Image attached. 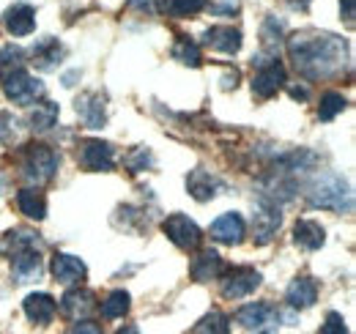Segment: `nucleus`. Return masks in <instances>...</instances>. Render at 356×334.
Instances as JSON below:
<instances>
[{
	"instance_id": "1",
	"label": "nucleus",
	"mask_w": 356,
	"mask_h": 334,
	"mask_svg": "<svg viewBox=\"0 0 356 334\" xmlns=\"http://www.w3.org/2000/svg\"><path fill=\"white\" fill-rule=\"evenodd\" d=\"M291 61L307 80H326L337 74L348 61V44L334 33L302 31L288 39Z\"/></svg>"
},
{
	"instance_id": "2",
	"label": "nucleus",
	"mask_w": 356,
	"mask_h": 334,
	"mask_svg": "<svg viewBox=\"0 0 356 334\" xmlns=\"http://www.w3.org/2000/svg\"><path fill=\"white\" fill-rule=\"evenodd\" d=\"M307 198H310V206L326 211H348L354 206V192H351L348 181L337 173L318 175L315 184L307 189Z\"/></svg>"
},
{
	"instance_id": "3",
	"label": "nucleus",
	"mask_w": 356,
	"mask_h": 334,
	"mask_svg": "<svg viewBox=\"0 0 356 334\" xmlns=\"http://www.w3.org/2000/svg\"><path fill=\"white\" fill-rule=\"evenodd\" d=\"M58 170V154L52 148H47L42 143H33L25 148V162H22V173L28 181L33 184H44L55 175Z\"/></svg>"
},
{
	"instance_id": "4",
	"label": "nucleus",
	"mask_w": 356,
	"mask_h": 334,
	"mask_svg": "<svg viewBox=\"0 0 356 334\" xmlns=\"http://www.w3.org/2000/svg\"><path fill=\"white\" fill-rule=\"evenodd\" d=\"M236 321L255 334H277L280 326V312L277 307H271L268 301H258V304H247L236 312Z\"/></svg>"
},
{
	"instance_id": "5",
	"label": "nucleus",
	"mask_w": 356,
	"mask_h": 334,
	"mask_svg": "<svg viewBox=\"0 0 356 334\" xmlns=\"http://www.w3.org/2000/svg\"><path fill=\"white\" fill-rule=\"evenodd\" d=\"M3 90L17 104H33L36 99L44 96V83L36 80L33 74H28L25 69H17L8 77H3Z\"/></svg>"
},
{
	"instance_id": "6",
	"label": "nucleus",
	"mask_w": 356,
	"mask_h": 334,
	"mask_svg": "<svg viewBox=\"0 0 356 334\" xmlns=\"http://www.w3.org/2000/svg\"><path fill=\"white\" fill-rule=\"evenodd\" d=\"M77 162L90 170V173H110L115 167V157H113V145L104 143V140H80L77 145Z\"/></svg>"
},
{
	"instance_id": "7",
	"label": "nucleus",
	"mask_w": 356,
	"mask_h": 334,
	"mask_svg": "<svg viewBox=\"0 0 356 334\" xmlns=\"http://www.w3.org/2000/svg\"><path fill=\"white\" fill-rule=\"evenodd\" d=\"M162 230H165V236L181 247V250H195L197 244H200V228L189 219V216H184V214H173V216H168L165 222H162Z\"/></svg>"
},
{
	"instance_id": "8",
	"label": "nucleus",
	"mask_w": 356,
	"mask_h": 334,
	"mask_svg": "<svg viewBox=\"0 0 356 334\" xmlns=\"http://www.w3.org/2000/svg\"><path fill=\"white\" fill-rule=\"evenodd\" d=\"M225 299H241V296H250L261 288V274L255 269H230L220 283Z\"/></svg>"
},
{
	"instance_id": "9",
	"label": "nucleus",
	"mask_w": 356,
	"mask_h": 334,
	"mask_svg": "<svg viewBox=\"0 0 356 334\" xmlns=\"http://www.w3.org/2000/svg\"><path fill=\"white\" fill-rule=\"evenodd\" d=\"M282 85H285V66H282L277 58H268L266 66H258V72H255V77H252V90H255V96H261V99L274 96Z\"/></svg>"
},
{
	"instance_id": "10",
	"label": "nucleus",
	"mask_w": 356,
	"mask_h": 334,
	"mask_svg": "<svg viewBox=\"0 0 356 334\" xmlns=\"http://www.w3.org/2000/svg\"><path fill=\"white\" fill-rule=\"evenodd\" d=\"M280 225H282L280 209H277L274 203H268V200H261L258 209H255V222H252V228H255V241H258V244H268V241L277 236Z\"/></svg>"
},
{
	"instance_id": "11",
	"label": "nucleus",
	"mask_w": 356,
	"mask_h": 334,
	"mask_svg": "<svg viewBox=\"0 0 356 334\" xmlns=\"http://www.w3.org/2000/svg\"><path fill=\"white\" fill-rule=\"evenodd\" d=\"M52 277L58 280V283H63V285H74V283H83L86 280V274H88V269H86V263L80 260V257H74V255H69V252H58L55 257H52Z\"/></svg>"
},
{
	"instance_id": "12",
	"label": "nucleus",
	"mask_w": 356,
	"mask_h": 334,
	"mask_svg": "<svg viewBox=\"0 0 356 334\" xmlns=\"http://www.w3.org/2000/svg\"><path fill=\"white\" fill-rule=\"evenodd\" d=\"M247 236V225L241 219V214L230 211V214H222L220 219H214L211 225V239L214 241H222V244H241Z\"/></svg>"
},
{
	"instance_id": "13",
	"label": "nucleus",
	"mask_w": 356,
	"mask_h": 334,
	"mask_svg": "<svg viewBox=\"0 0 356 334\" xmlns=\"http://www.w3.org/2000/svg\"><path fill=\"white\" fill-rule=\"evenodd\" d=\"M11 271H14V280L22 283V285H31L42 277V255L39 250H25L11 255Z\"/></svg>"
},
{
	"instance_id": "14",
	"label": "nucleus",
	"mask_w": 356,
	"mask_h": 334,
	"mask_svg": "<svg viewBox=\"0 0 356 334\" xmlns=\"http://www.w3.org/2000/svg\"><path fill=\"white\" fill-rule=\"evenodd\" d=\"M3 25L11 36H28L36 28V11L28 3H14L6 14H3Z\"/></svg>"
},
{
	"instance_id": "15",
	"label": "nucleus",
	"mask_w": 356,
	"mask_h": 334,
	"mask_svg": "<svg viewBox=\"0 0 356 334\" xmlns=\"http://www.w3.org/2000/svg\"><path fill=\"white\" fill-rule=\"evenodd\" d=\"M93 310H96V296L88 288H74V291H69L60 299V312L66 318L83 321V318H88Z\"/></svg>"
},
{
	"instance_id": "16",
	"label": "nucleus",
	"mask_w": 356,
	"mask_h": 334,
	"mask_svg": "<svg viewBox=\"0 0 356 334\" xmlns=\"http://www.w3.org/2000/svg\"><path fill=\"white\" fill-rule=\"evenodd\" d=\"M22 310H25V315H28L31 324L47 326V324H52L58 304H55V299H52L49 293H31V296L22 301Z\"/></svg>"
},
{
	"instance_id": "17",
	"label": "nucleus",
	"mask_w": 356,
	"mask_h": 334,
	"mask_svg": "<svg viewBox=\"0 0 356 334\" xmlns=\"http://www.w3.org/2000/svg\"><path fill=\"white\" fill-rule=\"evenodd\" d=\"M203 42L209 44L211 49L222 52V55H236L241 49V33L230 25H217V28H209L203 33Z\"/></svg>"
},
{
	"instance_id": "18",
	"label": "nucleus",
	"mask_w": 356,
	"mask_h": 334,
	"mask_svg": "<svg viewBox=\"0 0 356 334\" xmlns=\"http://www.w3.org/2000/svg\"><path fill=\"white\" fill-rule=\"evenodd\" d=\"M77 116L90 129H102L104 121H107V110H104L102 96L99 93H83V96H77Z\"/></svg>"
},
{
	"instance_id": "19",
	"label": "nucleus",
	"mask_w": 356,
	"mask_h": 334,
	"mask_svg": "<svg viewBox=\"0 0 356 334\" xmlns=\"http://www.w3.org/2000/svg\"><path fill=\"white\" fill-rule=\"evenodd\" d=\"M222 269H225L222 257L214 250H203L192 260V266H189L192 280H197V283H211V280H217V277L222 274Z\"/></svg>"
},
{
	"instance_id": "20",
	"label": "nucleus",
	"mask_w": 356,
	"mask_h": 334,
	"mask_svg": "<svg viewBox=\"0 0 356 334\" xmlns=\"http://www.w3.org/2000/svg\"><path fill=\"white\" fill-rule=\"evenodd\" d=\"M186 189H189V195H192L197 203H206V200H211V198L217 195L220 181H217L211 173H206V170H192V173L186 175Z\"/></svg>"
},
{
	"instance_id": "21",
	"label": "nucleus",
	"mask_w": 356,
	"mask_h": 334,
	"mask_svg": "<svg viewBox=\"0 0 356 334\" xmlns=\"http://www.w3.org/2000/svg\"><path fill=\"white\" fill-rule=\"evenodd\" d=\"M285 299H288V304H291L293 310L312 307L315 299H318V285H315V280H310V277H299V280H293L291 288H288V293H285Z\"/></svg>"
},
{
	"instance_id": "22",
	"label": "nucleus",
	"mask_w": 356,
	"mask_h": 334,
	"mask_svg": "<svg viewBox=\"0 0 356 334\" xmlns=\"http://www.w3.org/2000/svg\"><path fill=\"white\" fill-rule=\"evenodd\" d=\"M17 206H19V211H22L28 219H36V222H39V219L47 216V200L36 186L19 189V192H17Z\"/></svg>"
},
{
	"instance_id": "23",
	"label": "nucleus",
	"mask_w": 356,
	"mask_h": 334,
	"mask_svg": "<svg viewBox=\"0 0 356 334\" xmlns=\"http://www.w3.org/2000/svg\"><path fill=\"white\" fill-rule=\"evenodd\" d=\"M293 239H296V244L305 247V250H321L326 233H323V228H321L318 222H312V219H299L296 228H293Z\"/></svg>"
},
{
	"instance_id": "24",
	"label": "nucleus",
	"mask_w": 356,
	"mask_h": 334,
	"mask_svg": "<svg viewBox=\"0 0 356 334\" xmlns=\"http://www.w3.org/2000/svg\"><path fill=\"white\" fill-rule=\"evenodd\" d=\"M33 61H36V66H39L42 72L55 69V66L63 61V47H60V42L44 39L42 44H36V47H33Z\"/></svg>"
},
{
	"instance_id": "25",
	"label": "nucleus",
	"mask_w": 356,
	"mask_h": 334,
	"mask_svg": "<svg viewBox=\"0 0 356 334\" xmlns=\"http://www.w3.org/2000/svg\"><path fill=\"white\" fill-rule=\"evenodd\" d=\"M36 241H39V236H33L31 230H11V233L3 236L0 250L11 257V255H17V252L36 250Z\"/></svg>"
},
{
	"instance_id": "26",
	"label": "nucleus",
	"mask_w": 356,
	"mask_h": 334,
	"mask_svg": "<svg viewBox=\"0 0 356 334\" xmlns=\"http://www.w3.org/2000/svg\"><path fill=\"white\" fill-rule=\"evenodd\" d=\"M173 58H176L178 63H184V66H189V69H197L200 66V47L192 42L189 36H178L176 44H173Z\"/></svg>"
},
{
	"instance_id": "27",
	"label": "nucleus",
	"mask_w": 356,
	"mask_h": 334,
	"mask_svg": "<svg viewBox=\"0 0 356 334\" xmlns=\"http://www.w3.org/2000/svg\"><path fill=\"white\" fill-rule=\"evenodd\" d=\"M58 104L55 102H42V104H33V113H31V126L36 132H47L58 124Z\"/></svg>"
},
{
	"instance_id": "28",
	"label": "nucleus",
	"mask_w": 356,
	"mask_h": 334,
	"mask_svg": "<svg viewBox=\"0 0 356 334\" xmlns=\"http://www.w3.org/2000/svg\"><path fill=\"white\" fill-rule=\"evenodd\" d=\"M346 107H348V102H346L343 93L326 90V93L321 96V104H318V118H321V121H332V118H337Z\"/></svg>"
},
{
	"instance_id": "29",
	"label": "nucleus",
	"mask_w": 356,
	"mask_h": 334,
	"mask_svg": "<svg viewBox=\"0 0 356 334\" xmlns=\"http://www.w3.org/2000/svg\"><path fill=\"white\" fill-rule=\"evenodd\" d=\"M25 66V52L17 47V44H6L0 47V80L8 77L11 72L22 69Z\"/></svg>"
},
{
	"instance_id": "30",
	"label": "nucleus",
	"mask_w": 356,
	"mask_h": 334,
	"mask_svg": "<svg viewBox=\"0 0 356 334\" xmlns=\"http://www.w3.org/2000/svg\"><path fill=\"white\" fill-rule=\"evenodd\" d=\"M129 304H132L129 293H127V291H113L107 299H104V301H102V312H104V318L115 321V318H121V315H127V312H129Z\"/></svg>"
},
{
	"instance_id": "31",
	"label": "nucleus",
	"mask_w": 356,
	"mask_h": 334,
	"mask_svg": "<svg viewBox=\"0 0 356 334\" xmlns=\"http://www.w3.org/2000/svg\"><path fill=\"white\" fill-rule=\"evenodd\" d=\"M195 334H230V321L220 310H211L209 315H203L195 326Z\"/></svg>"
},
{
	"instance_id": "32",
	"label": "nucleus",
	"mask_w": 356,
	"mask_h": 334,
	"mask_svg": "<svg viewBox=\"0 0 356 334\" xmlns=\"http://www.w3.org/2000/svg\"><path fill=\"white\" fill-rule=\"evenodd\" d=\"M261 39H264V49L274 58L277 55V47L282 44V19L277 17H268L264 22V31H261Z\"/></svg>"
},
{
	"instance_id": "33",
	"label": "nucleus",
	"mask_w": 356,
	"mask_h": 334,
	"mask_svg": "<svg viewBox=\"0 0 356 334\" xmlns=\"http://www.w3.org/2000/svg\"><path fill=\"white\" fill-rule=\"evenodd\" d=\"M124 165H127L129 173H143L145 167L154 165V154H151V148L137 145V148H132V151L124 157Z\"/></svg>"
},
{
	"instance_id": "34",
	"label": "nucleus",
	"mask_w": 356,
	"mask_h": 334,
	"mask_svg": "<svg viewBox=\"0 0 356 334\" xmlns=\"http://www.w3.org/2000/svg\"><path fill=\"white\" fill-rule=\"evenodd\" d=\"M19 137V121L11 113H0V143L11 145Z\"/></svg>"
},
{
	"instance_id": "35",
	"label": "nucleus",
	"mask_w": 356,
	"mask_h": 334,
	"mask_svg": "<svg viewBox=\"0 0 356 334\" xmlns=\"http://www.w3.org/2000/svg\"><path fill=\"white\" fill-rule=\"evenodd\" d=\"M168 8L178 17H192L206 8V0H168Z\"/></svg>"
},
{
	"instance_id": "36",
	"label": "nucleus",
	"mask_w": 356,
	"mask_h": 334,
	"mask_svg": "<svg viewBox=\"0 0 356 334\" xmlns=\"http://www.w3.org/2000/svg\"><path fill=\"white\" fill-rule=\"evenodd\" d=\"M321 334H348L346 321H343L337 312H329L326 321H323V326H321Z\"/></svg>"
},
{
	"instance_id": "37",
	"label": "nucleus",
	"mask_w": 356,
	"mask_h": 334,
	"mask_svg": "<svg viewBox=\"0 0 356 334\" xmlns=\"http://www.w3.org/2000/svg\"><path fill=\"white\" fill-rule=\"evenodd\" d=\"M69 334H102V326L93 324V321H77Z\"/></svg>"
},
{
	"instance_id": "38",
	"label": "nucleus",
	"mask_w": 356,
	"mask_h": 334,
	"mask_svg": "<svg viewBox=\"0 0 356 334\" xmlns=\"http://www.w3.org/2000/svg\"><path fill=\"white\" fill-rule=\"evenodd\" d=\"M238 11V0H222V3H211V14H236Z\"/></svg>"
},
{
	"instance_id": "39",
	"label": "nucleus",
	"mask_w": 356,
	"mask_h": 334,
	"mask_svg": "<svg viewBox=\"0 0 356 334\" xmlns=\"http://www.w3.org/2000/svg\"><path fill=\"white\" fill-rule=\"evenodd\" d=\"M132 8H140V11H159L165 6V0H129Z\"/></svg>"
},
{
	"instance_id": "40",
	"label": "nucleus",
	"mask_w": 356,
	"mask_h": 334,
	"mask_svg": "<svg viewBox=\"0 0 356 334\" xmlns=\"http://www.w3.org/2000/svg\"><path fill=\"white\" fill-rule=\"evenodd\" d=\"M340 11L346 14V22L348 25H354L356 14H354V0H340Z\"/></svg>"
},
{
	"instance_id": "41",
	"label": "nucleus",
	"mask_w": 356,
	"mask_h": 334,
	"mask_svg": "<svg viewBox=\"0 0 356 334\" xmlns=\"http://www.w3.org/2000/svg\"><path fill=\"white\" fill-rule=\"evenodd\" d=\"M291 96H293V99H299V102H305V99H307V90L296 85V88H291Z\"/></svg>"
},
{
	"instance_id": "42",
	"label": "nucleus",
	"mask_w": 356,
	"mask_h": 334,
	"mask_svg": "<svg viewBox=\"0 0 356 334\" xmlns=\"http://www.w3.org/2000/svg\"><path fill=\"white\" fill-rule=\"evenodd\" d=\"M115 334H137V329H134V326H127V329H118Z\"/></svg>"
},
{
	"instance_id": "43",
	"label": "nucleus",
	"mask_w": 356,
	"mask_h": 334,
	"mask_svg": "<svg viewBox=\"0 0 356 334\" xmlns=\"http://www.w3.org/2000/svg\"><path fill=\"white\" fill-rule=\"evenodd\" d=\"M307 3H310V0H302V8H307Z\"/></svg>"
},
{
	"instance_id": "44",
	"label": "nucleus",
	"mask_w": 356,
	"mask_h": 334,
	"mask_svg": "<svg viewBox=\"0 0 356 334\" xmlns=\"http://www.w3.org/2000/svg\"><path fill=\"white\" fill-rule=\"evenodd\" d=\"M0 186H3V184H0Z\"/></svg>"
}]
</instances>
